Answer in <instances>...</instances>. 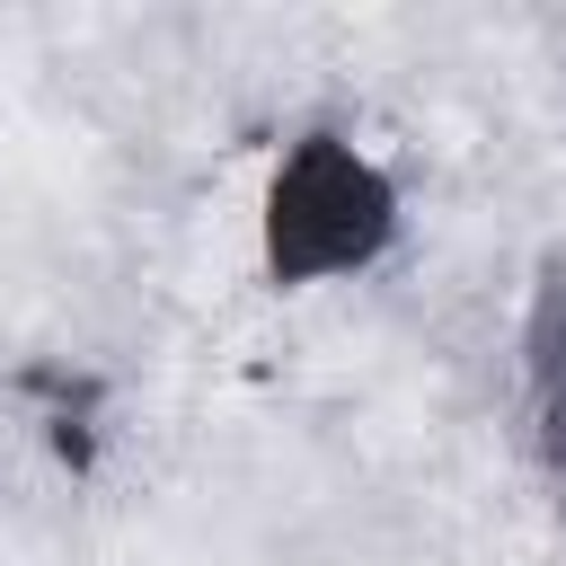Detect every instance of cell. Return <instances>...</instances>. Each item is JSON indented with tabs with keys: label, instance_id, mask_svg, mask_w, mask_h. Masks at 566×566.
<instances>
[{
	"label": "cell",
	"instance_id": "obj_1",
	"mask_svg": "<svg viewBox=\"0 0 566 566\" xmlns=\"http://www.w3.org/2000/svg\"><path fill=\"white\" fill-rule=\"evenodd\" d=\"M389 230H398V186L336 133L301 142L265 186V274L274 283L354 274L389 248Z\"/></svg>",
	"mask_w": 566,
	"mask_h": 566
}]
</instances>
